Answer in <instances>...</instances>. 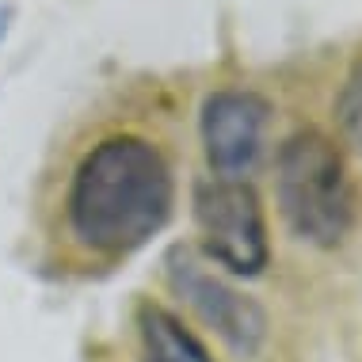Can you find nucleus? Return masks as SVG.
Wrapping results in <instances>:
<instances>
[{
	"label": "nucleus",
	"mask_w": 362,
	"mask_h": 362,
	"mask_svg": "<svg viewBox=\"0 0 362 362\" xmlns=\"http://www.w3.org/2000/svg\"><path fill=\"white\" fill-rule=\"evenodd\" d=\"M175 175L164 149L138 130L103 134L76 156L62 194V229L81 256L115 263L168 225Z\"/></svg>",
	"instance_id": "f257e3e1"
},
{
	"label": "nucleus",
	"mask_w": 362,
	"mask_h": 362,
	"mask_svg": "<svg viewBox=\"0 0 362 362\" xmlns=\"http://www.w3.org/2000/svg\"><path fill=\"white\" fill-rule=\"evenodd\" d=\"M275 199L290 233L336 248L355 225V183L339 145L317 126L293 130L275 156Z\"/></svg>",
	"instance_id": "f03ea898"
},
{
	"label": "nucleus",
	"mask_w": 362,
	"mask_h": 362,
	"mask_svg": "<svg viewBox=\"0 0 362 362\" xmlns=\"http://www.w3.org/2000/svg\"><path fill=\"white\" fill-rule=\"evenodd\" d=\"M191 214L202 256L237 279L263 275L271 259V240L263 202L248 180H218V175L199 180L191 191Z\"/></svg>",
	"instance_id": "7ed1b4c3"
},
{
	"label": "nucleus",
	"mask_w": 362,
	"mask_h": 362,
	"mask_svg": "<svg viewBox=\"0 0 362 362\" xmlns=\"http://www.w3.org/2000/svg\"><path fill=\"white\" fill-rule=\"evenodd\" d=\"M164 275L172 290L199 313L206 325L229 344L237 355H256L263 336H267V317L248 293L233 290L221 275H214L206 259L187 244H175L164 256Z\"/></svg>",
	"instance_id": "20e7f679"
},
{
	"label": "nucleus",
	"mask_w": 362,
	"mask_h": 362,
	"mask_svg": "<svg viewBox=\"0 0 362 362\" xmlns=\"http://www.w3.org/2000/svg\"><path fill=\"white\" fill-rule=\"evenodd\" d=\"M271 100L248 88H221L206 95L199 115V141L218 180H248L259 168L271 130Z\"/></svg>",
	"instance_id": "39448f33"
},
{
	"label": "nucleus",
	"mask_w": 362,
	"mask_h": 362,
	"mask_svg": "<svg viewBox=\"0 0 362 362\" xmlns=\"http://www.w3.org/2000/svg\"><path fill=\"white\" fill-rule=\"evenodd\" d=\"M138 336L145 362H214L210 351L199 344V336L172 309L156 305V301L138 305Z\"/></svg>",
	"instance_id": "423d86ee"
},
{
	"label": "nucleus",
	"mask_w": 362,
	"mask_h": 362,
	"mask_svg": "<svg viewBox=\"0 0 362 362\" xmlns=\"http://www.w3.org/2000/svg\"><path fill=\"white\" fill-rule=\"evenodd\" d=\"M336 122L344 130V138L362 153V62L351 69V76L339 88V100H336Z\"/></svg>",
	"instance_id": "0eeeda50"
},
{
	"label": "nucleus",
	"mask_w": 362,
	"mask_h": 362,
	"mask_svg": "<svg viewBox=\"0 0 362 362\" xmlns=\"http://www.w3.org/2000/svg\"><path fill=\"white\" fill-rule=\"evenodd\" d=\"M8 16H12V12H8V8H0V35H4V27H8Z\"/></svg>",
	"instance_id": "6e6552de"
}]
</instances>
